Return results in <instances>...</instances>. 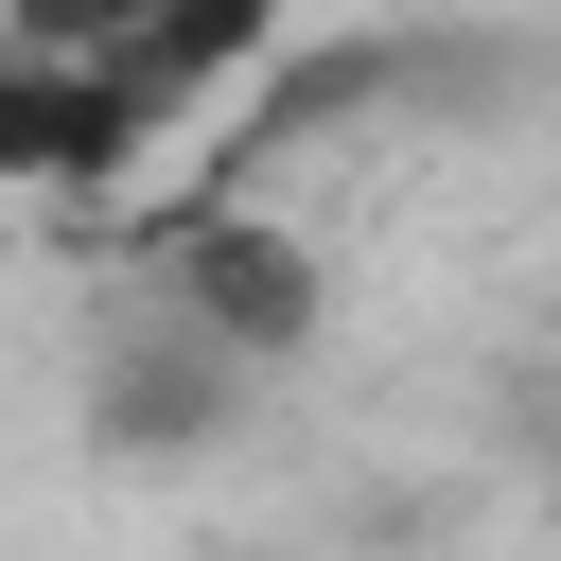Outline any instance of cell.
Instances as JSON below:
<instances>
[{"mask_svg": "<svg viewBox=\"0 0 561 561\" xmlns=\"http://www.w3.org/2000/svg\"><path fill=\"white\" fill-rule=\"evenodd\" d=\"M158 88L123 53H0V193H53V210H105L140 158H158Z\"/></svg>", "mask_w": 561, "mask_h": 561, "instance_id": "cell-2", "label": "cell"}, {"mask_svg": "<svg viewBox=\"0 0 561 561\" xmlns=\"http://www.w3.org/2000/svg\"><path fill=\"white\" fill-rule=\"evenodd\" d=\"M386 105H403V35H298V53H280L245 105H228V123H245L263 158H298V140H351V123H386Z\"/></svg>", "mask_w": 561, "mask_h": 561, "instance_id": "cell-5", "label": "cell"}, {"mask_svg": "<svg viewBox=\"0 0 561 561\" xmlns=\"http://www.w3.org/2000/svg\"><path fill=\"white\" fill-rule=\"evenodd\" d=\"M245 386H263V368H228L193 316H158V298H140V316L88 351V438H105L123 473H175V456H210V438H228V403H245Z\"/></svg>", "mask_w": 561, "mask_h": 561, "instance_id": "cell-3", "label": "cell"}, {"mask_svg": "<svg viewBox=\"0 0 561 561\" xmlns=\"http://www.w3.org/2000/svg\"><path fill=\"white\" fill-rule=\"evenodd\" d=\"M158 0H0V53H123Z\"/></svg>", "mask_w": 561, "mask_h": 561, "instance_id": "cell-6", "label": "cell"}, {"mask_svg": "<svg viewBox=\"0 0 561 561\" xmlns=\"http://www.w3.org/2000/svg\"><path fill=\"white\" fill-rule=\"evenodd\" d=\"M280 53H298V0H158V18L123 35V70L158 88V123H210V105H245Z\"/></svg>", "mask_w": 561, "mask_h": 561, "instance_id": "cell-4", "label": "cell"}, {"mask_svg": "<svg viewBox=\"0 0 561 561\" xmlns=\"http://www.w3.org/2000/svg\"><path fill=\"white\" fill-rule=\"evenodd\" d=\"M140 280H158V316H193L228 368H298V351L333 333V245H316L298 210H263V193L158 210V228H140Z\"/></svg>", "mask_w": 561, "mask_h": 561, "instance_id": "cell-1", "label": "cell"}]
</instances>
